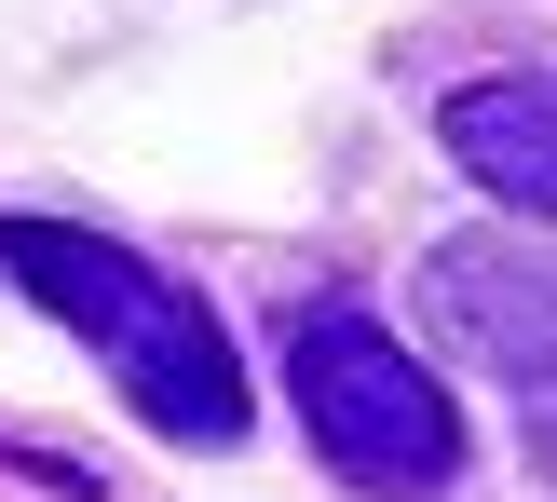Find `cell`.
<instances>
[{"instance_id": "cell-3", "label": "cell", "mask_w": 557, "mask_h": 502, "mask_svg": "<svg viewBox=\"0 0 557 502\" xmlns=\"http://www.w3.org/2000/svg\"><path fill=\"white\" fill-rule=\"evenodd\" d=\"M422 313H435V340H449L462 367L544 394V380H557V244H517V231L435 244V259H422Z\"/></svg>"}, {"instance_id": "cell-1", "label": "cell", "mask_w": 557, "mask_h": 502, "mask_svg": "<svg viewBox=\"0 0 557 502\" xmlns=\"http://www.w3.org/2000/svg\"><path fill=\"white\" fill-rule=\"evenodd\" d=\"M0 272H14V299H41V313L123 380V407L150 435L232 449V435L259 422V394H245V367H232V326L190 299V272L82 231V217H0Z\"/></svg>"}, {"instance_id": "cell-6", "label": "cell", "mask_w": 557, "mask_h": 502, "mask_svg": "<svg viewBox=\"0 0 557 502\" xmlns=\"http://www.w3.org/2000/svg\"><path fill=\"white\" fill-rule=\"evenodd\" d=\"M517 449H531V476H557V380H544V394H517Z\"/></svg>"}, {"instance_id": "cell-5", "label": "cell", "mask_w": 557, "mask_h": 502, "mask_svg": "<svg viewBox=\"0 0 557 502\" xmlns=\"http://www.w3.org/2000/svg\"><path fill=\"white\" fill-rule=\"evenodd\" d=\"M0 476H27V489H54V502H109L96 462H69V449H14V435H0Z\"/></svg>"}, {"instance_id": "cell-2", "label": "cell", "mask_w": 557, "mask_h": 502, "mask_svg": "<svg viewBox=\"0 0 557 502\" xmlns=\"http://www.w3.org/2000/svg\"><path fill=\"white\" fill-rule=\"evenodd\" d=\"M286 394L313 422V449L341 462V489L368 502H435L462 489V407L368 299H299L286 313Z\"/></svg>"}, {"instance_id": "cell-4", "label": "cell", "mask_w": 557, "mask_h": 502, "mask_svg": "<svg viewBox=\"0 0 557 502\" xmlns=\"http://www.w3.org/2000/svg\"><path fill=\"white\" fill-rule=\"evenodd\" d=\"M435 136H449V163L490 190V204H517V217L557 231V68H490V81H462V96L435 109Z\"/></svg>"}]
</instances>
